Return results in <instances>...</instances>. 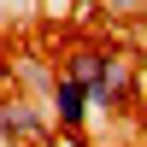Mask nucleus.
Returning <instances> with one entry per match:
<instances>
[{"mask_svg":"<svg viewBox=\"0 0 147 147\" xmlns=\"http://www.w3.org/2000/svg\"><path fill=\"white\" fill-rule=\"evenodd\" d=\"M47 118L59 124V136H82V129H88L94 100H88V88H82L71 71H53V82H47Z\"/></svg>","mask_w":147,"mask_h":147,"instance_id":"nucleus-2","label":"nucleus"},{"mask_svg":"<svg viewBox=\"0 0 147 147\" xmlns=\"http://www.w3.org/2000/svg\"><path fill=\"white\" fill-rule=\"evenodd\" d=\"M0 147H6V141H0Z\"/></svg>","mask_w":147,"mask_h":147,"instance_id":"nucleus-6","label":"nucleus"},{"mask_svg":"<svg viewBox=\"0 0 147 147\" xmlns=\"http://www.w3.org/2000/svg\"><path fill=\"white\" fill-rule=\"evenodd\" d=\"M47 124H53V118H47L41 106H30V100H0V141H6V147L41 141Z\"/></svg>","mask_w":147,"mask_h":147,"instance_id":"nucleus-3","label":"nucleus"},{"mask_svg":"<svg viewBox=\"0 0 147 147\" xmlns=\"http://www.w3.org/2000/svg\"><path fill=\"white\" fill-rule=\"evenodd\" d=\"M59 6H71V0H41V12H59Z\"/></svg>","mask_w":147,"mask_h":147,"instance_id":"nucleus-5","label":"nucleus"},{"mask_svg":"<svg viewBox=\"0 0 147 147\" xmlns=\"http://www.w3.org/2000/svg\"><path fill=\"white\" fill-rule=\"evenodd\" d=\"M65 71L88 88L94 112H124V106L136 100V77H129V59L118 53V47H77Z\"/></svg>","mask_w":147,"mask_h":147,"instance_id":"nucleus-1","label":"nucleus"},{"mask_svg":"<svg viewBox=\"0 0 147 147\" xmlns=\"http://www.w3.org/2000/svg\"><path fill=\"white\" fill-rule=\"evenodd\" d=\"M106 6H112V12H141L147 0H106Z\"/></svg>","mask_w":147,"mask_h":147,"instance_id":"nucleus-4","label":"nucleus"}]
</instances>
